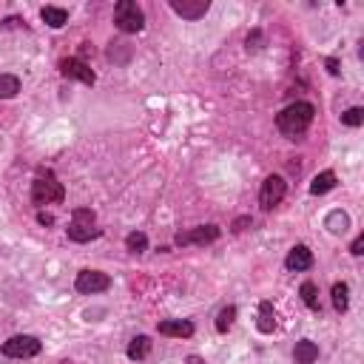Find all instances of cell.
Segmentation results:
<instances>
[{"mask_svg":"<svg viewBox=\"0 0 364 364\" xmlns=\"http://www.w3.org/2000/svg\"><path fill=\"white\" fill-rule=\"evenodd\" d=\"M313 117H316V106L299 100V103H290L288 108H282L276 114V128L288 136V140H299V136L310 128Z\"/></svg>","mask_w":364,"mask_h":364,"instance_id":"obj_1","label":"cell"},{"mask_svg":"<svg viewBox=\"0 0 364 364\" xmlns=\"http://www.w3.org/2000/svg\"><path fill=\"white\" fill-rule=\"evenodd\" d=\"M63 200H66L63 182H57L55 171L40 168L37 176H34V182H31V202H34L37 208H43V205H57V202H63Z\"/></svg>","mask_w":364,"mask_h":364,"instance_id":"obj_2","label":"cell"},{"mask_svg":"<svg viewBox=\"0 0 364 364\" xmlns=\"http://www.w3.org/2000/svg\"><path fill=\"white\" fill-rule=\"evenodd\" d=\"M66 234H69V239L77 242V245H85V242H91V239H97V237L103 234L100 227H97V214L91 211V208H74Z\"/></svg>","mask_w":364,"mask_h":364,"instance_id":"obj_3","label":"cell"},{"mask_svg":"<svg viewBox=\"0 0 364 364\" xmlns=\"http://www.w3.org/2000/svg\"><path fill=\"white\" fill-rule=\"evenodd\" d=\"M114 26L122 34H136L146 29V12L136 6V0H120L114 6Z\"/></svg>","mask_w":364,"mask_h":364,"instance_id":"obj_4","label":"cell"},{"mask_svg":"<svg viewBox=\"0 0 364 364\" xmlns=\"http://www.w3.org/2000/svg\"><path fill=\"white\" fill-rule=\"evenodd\" d=\"M40 350H43V342L37 336H12L0 347V353L6 358H34L40 356Z\"/></svg>","mask_w":364,"mask_h":364,"instance_id":"obj_5","label":"cell"},{"mask_svg":"<svg viewBox=\"0 0 364 364\" xmlns=\"http://www.w3.org/2000/svg\"><path fill=\"white\" fill-rule=\"evenodd\" d=\"M285 194H288L285 176L270 174V176L262 182V191H259V205H262V211H273V208H276V205L285 200Z\"/></svg>","mask_w":364,"mask_h":364,"instance_id":"obj_6","label":"cell"},{"mask_svg":"<svg viewBox=\"0 0 364 364\" xmlns=\"http://www.w3.org/2000/svg\"><path fill=\"white\" fill-rule=\"evenodd\" d=\"M77 293L83 296H94V293H106L111 288V276L103 270H80L77 279H74Z\"/></svg>","mask_w":364,"mask_h":364,"instance_id":"obj_7","label":"cell"},{"mask_svg":"<svg viewBox=\"0 0 364 364\" xmlns=\"http://www.w3.org/2000/svg\"><path fill=\"white\" fill-rule=\"evenodd\" d=\"M219 225H200V227H194V231H179L176 237H174V242L176 245H211V242H216L219 239Z\"/></svg>","mask_w":364,"mask_h":364,"instance_id":"obj_8","label":"cell"},{"mask_svg":"<svg viewBox=\"0 0 364 364\" xmlns=\"http://www.w3.org/2000/svg\"><path fill=\"white\" fill-rule=\"evenodd\" d=\"M60 74L69 77V80H80V83H85V85H94V83H97V74L91 71V66L83 63L80 57H66V60L60 63Z\"/></svg>","mask_w":364,"mask_h":364,"instance_id":"obj_9","label":"cell"},{"mask_svg":"<svg viewBox=\"0 0 364 364\" xmlns=\"http://www.w3.org/2000/svg\"><path fill=\"white\" fill-rule=\"evenodd\" d=\"M168 6H171V12H176L179 18H186V20H200L211 9L208 0H171Z\"/></svg>","mask_w":364,"mask_h":364,"instance_id":"obj_10","label":"cell"},{"mask_svg":"<svg viewBox=\"0 0 364 364\" xmlns=\"http://www.w3.org/2000/svg\"><path fill=\"white\" fill-rule=\"evenodd\" d=\"M160 336H174V339H191L194 336V322H188V318H165V322L157 325Z\"/></svg>","mask_w":364,"mask_h":364,"instance_id":"obj_11","label":"cell"},{"mask_svg":"<svg viewBox=\"0 0 364 364\" xmlns=\"http://www.w3.org/2000/svg\"><path fill=\"white\" fill-rule=\"evenodd\" d=\"M285 267H288V270H296V273L310 270V267H313V253H310V248H307V245H293L290 253H288V259H285Z\"/></svg>","mask_w":364,"mask_h":364,"instance_id":"obj_12","label":"cell"},{"mask_svg":"<svg viewBox=\"0 0 364 364\" xmlns=\"http://www.w3.org/2000/svg\"><path fill=\"white\" fill-rule=\"evenodd\" d=\"M259 333H273L276 330V310H273V302H259V318H256Z\"/></svg>","mask_w":364,"mask_h":364,"instance_id":"obj_13","label":"cell"},{"mask_svg":"<svg viewBox=\"0 0 364 364\" xmlns=\"http://www.w3.org/2000/svg\"><path fill=\"white\" fill-rule=\"evenodd\" d=\"M325 227H328L330 234L342 237V234H347V231H350V216H347L342 208H336V211H330V214H328V219H325Z\"/></svg>","mask_w":364,"mask_h":364,"instance_id":"obj_14","label":"cell"},{"mask_svg":"<svg viewBox=\"0 0 364 364\" xmlns=\"http://www.w3.org/2000/svg\"><path fill=\"white\" fill-rule=\"evenodd\" d=\"M293 358H296V364H313V361L318 358V344H316V342H310V339L296 342Z\"/></svg>","mask_w":364,"mask_h":364,"instance_id":"obj_15","label":"cell"},{"mask_svg":"<svg viewBox=\"0 0 364 364\" xmlns=\"http://www.w3.org/2000/svg\"><path fill=\"white\" fill-rule=\"evenodd\" d=\"M40 18L46 26H52V29H63L69 23V12L60 9V6H43L40 9Z\"/></svg>","mask_w":364,"mask_h":364,"instance_id":"obj_16","label":"cell"},{"mask_svg":"<svg viewBox=\"0 0 364 364\" xmlns=\"http://www.w3.org/2000/svg\"><path fill=\"white\" fill-rule=\"evenodd\" d=\"M125 353H128L131 361H143V358H148V353H151V339L143 336V333H140V336H134Z\"/></svg>","mask_w":364,"mask_h":364,"instance_id":"obj_17","label":"cell"},{"mask_svg":"<svg viewBox=\"0 0 364 364\" xmlns=\"http://www.w3.org/2000/svg\"><path fill=\"white\" fill-rule=\"evenodd\" d=\"M336 188V174L333 171H322L313 182H310V194L313 197H322V194H328V191H333Z\"/></svg>","mask_w":364,"mask_h":364,"instance_id":"obj_18","label":"cell"},{"mask_svg":"<svg viewBox=\"0 0 364 364\" xmlns=\"http://www.w3.org/2000/svg\"><path fill=\"white\" fill-rule=\"evenodd\" d=\"M20 91V77L18 74H0V100H12Z\"/></svg>","mask_w":364,"mask_h":364,"instance_id":"obj_19","label":"cell"},{"mask_svg":"<svg viewBox=\"0 0 364 364\" xmlns=\"http://www.w3.org/2000/svg\"><path fill=\"white\" fill-rule=\"evenodd\" d=\"M330 296H333V307H336L339 313H344V310L350 307V288H347L344 282H336L333 290H330Z\"/></svg>","mask_w":364,"mask_h":364,"instance_id":"obj_20","label":"cell"},{"mask_svg":"<svg viewBox=\"0 0 364 364\" xmlns=\"http://www.w3.org/2000/svg\"><path fill=\"white\" fill-rule=\"evenodd\" d=\"M299 296H302V302L313 310V313H318L322 310V304H318V288L313 285V282H304L302 288H299Z\"/></svg>","mask_w":364,"mask_h":364,"instance_id":"obj_21","label":"cell"},{"mask_svg":"<svg viewBox=\"0 0 364 364\" xmlns=\"http://www.w3.org/2000/svg\"><path fill=\"white\" fill-rule=\"evenodd\" d=\"M234 322H237V307L227 304V307H222L219 316H216V330H219V333H227V330L234 328Z\"/></svg>","mask_w":364,"mask_h":364,"instance_id":"obj_22","label":"cell"},{"mask_svg":"<svg viewBox=\"0 0 364 364\" xmlns=\"http://www.w3.org/2000/svg\"><path fill=\"white\" fill-rule=\"evenodd\" d=\"M125 248H128L131 253H146V251H148V237H146L143 231H131V234L125 237Z\"/></svg>","mask_w":364,"mask_h":364,"instance_id":"obj_23","label":"cell"},{"mask_svg":"<svg viewBox=\"0 0 364 364\" xmlns=\"http://www.w3.org/2000/svg\"><path fill=\"white\" fill-rule=\"evenodd\" d=\"M342 122H344V125H350V128H358V125L364 122V108H358V106L347 108V111L342 114Z\"/></svg>","mask_w":364,"mask_h":364,"instance_id":"obj_24","label":"cell"},{"mask_svg":"<svg viewBox=\"0 0 364 364\" xmlns=\"http://www.w3.org/2000/svg\"><path fill=\"white\" fill-rule=\"evenodd\" d=\"M259 49H262V31L253 29V31L248 34V52H259Z\"/></svg>","mask_w":364,"mask_h":364,"instance_id":"obj_25","label":"cell"},{"mask_svg":"<svg viewBox=\"0 0 364 364\" xmlns=\"http://www.w3.org/2000/svg\"><path fill=\"white\" fill-rule=\"evenodd\" d=\"M350 253H353V256H361V253H364V237H356V242L350 245Z\"/></svg>","mask_w":364,"mask_h":364,"instance_id":"obj_26","label":"cell"},{"mask_svg":"<svg viewBox=\"0 0 364 364\" xmlns=\"http://www.w3.org/2000/svg\"><path fill=\"white\" fill-rule=\"evenodd\" d=\"M37 222H40V225H55V216H52V214H43V211H40V214H37Z\"/></svg>","mask_w":364,"mask_h":364,"instance_id":"obj_27","label":"cell"},{"mask_svg":"<svg viewBox=\"0 0 364 364\" xmlns=\"http://www.w3.org/2000/svg\"><path fill=\"white\" fill-rule=\"evenodd\" d=\"M251 222V216H242V219H237V225H234V231H245V225Z\"/></svg>","mask_w":364,"mask_h":364,"instance_id":"obj_28","label":"cell"},{"mask_svg":"<svg viewBox=\"0 0 364 364\" xmlns=\"http://www.w3.org/2000/svg\"><path fill=\"white\" fill-rule=\"evenodd\" d=\"M328 71H330V74H333V77H336V74H339V63H336V60H333V57H330V60H328Z\"/></svg>","mask_w":364,"mask_h":364,"instance_id":"obj_29","label":"cell"},{"mask_svg":"<svg viewBox=\"0 0 364 364\" xmlns=\"http://www.w3.org/2000/svg\"><path fill=\"white\" fill-rule=\"evenodd\" d=\"M186 364H208V361H205L202 356H188V358H186Z\"/></svg>","mask_w":364,"mask_h":364,"instance_id":"obj_30","label":"cell"}]
</instances>
